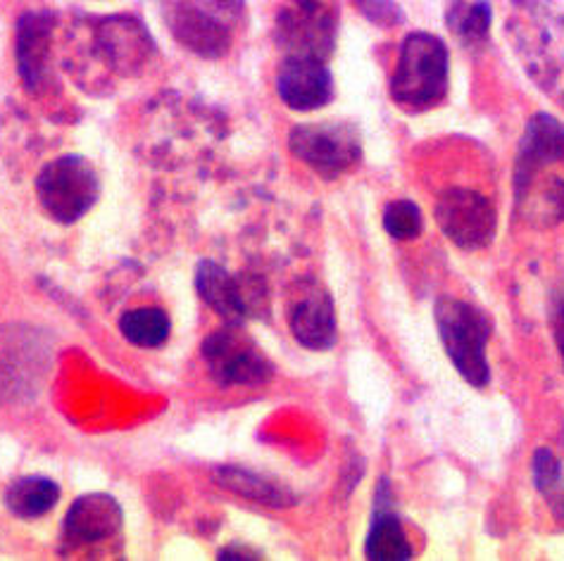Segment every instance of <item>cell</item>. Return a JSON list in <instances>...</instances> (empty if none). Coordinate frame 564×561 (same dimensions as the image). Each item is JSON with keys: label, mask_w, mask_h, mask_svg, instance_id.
<instances>
[{"label": "cell", "mask_w": 564, "mask_h": 561, "mask_svg": "<svg viewBox=\"0 0 564 561\" xmlns=\"http://www.w3.org/2000/svg\"><path fill=\"white\" fill-rule=\"evenodd\" d=\"M367 559L372 561H408L412 559V548L405 538V530L391 512H377L372 528L365 542Z\"/></svg>", "instance_id": "cell-14"}, {"label": "cell", "mask_w": 564, "mask_h": 561, "mask_svg": "<svg viewBox=\"0 0 564 561\" xmlns=\"http://www.w3.org/2000/svg\"><path fill=\"white\" fill-rule=\"evenodd\" d=\"M491 24V10L486 3H455L448 10V26L465 43L484 41Z\"/></svg>", "instance_id": "cell-18"}, {"label": "cell", "mask_w": 564, "mask_h": 561, "mask_svg": "<svg viewBox=\"0 0 564 561\" xmlns=\"http://www.w3.org/2000/svg\"><path fill=\"white\" fill-rule=\"evenodd\" d=\"M39 200L55 221L74 224L94 208L100 186L94 167L79 155L48 162L36 179Z\"/></svg>", "instance_id": "cell-3"}, {"label": "cell", "mask_w": 564, "mask_h": 561, "mask_svg": "<svg viewBox=\"0 0 564 561\" xmlns=\"http://www.w3.org/2000/svg\"><path fill=\"white\" fill-rule=\"evenodd\" d=\"M434 317L451 362L469 386L486 388L491 369L486 360V343L491 338V321L479 307L443 295L436 302Z\"/></svg>", "instance_id": "cell-2"}, {"label": "cell", "mask_w": 564, "mask_h": 561, "mask_svg": "<svg viewBox=\"0 0 564 561\" xmlns=\"http://www.w3.org/2000/svg\"><path fill=\"white\" fill-rule=\"evenodd\" d=\"M196 288L200 293V298L210 305L227 323L239 327V323L248 317L243 286L236 278H231L225 267H219L217 262L198 264Z\"/></svg>", "instance_id": "cell-11"}, {"label": "cell", "mask_w": 564, "mask_h": 561, "mask_svg": "<svg viewBox=\"0 0 564 561\" xmlns=\"http://www.w3.org/2000/svg\"><path fill=\"white\" fill-rule=\"evenodd\" d=\"M276 91L291 110L313 112L324 108L334 96L332 72L322 57L289 55L279 67Z\"/></svg>", "instance_id": "cell-7"}, {"label": "cell", "mask_w": 564, "mask_h": 561, "mask_svg": "<svg viewBox=\"0 0 564 561\" xmlns=\"http://www.w3.org/2000/svg\"><path fill=\"white\" fill-rule=\"evenodd\" d=\"M18 61L24 84L29 88H36L46 77L48 61V24L39 14H26L20 22Z\"/></svg>", "instance_id": "cell-12"}, {"label": "cell", "mask_w": 564, "mask_h": 561, "mask_svg": "<svg viewBox=\"0 0 564 561\" xmlns=\"http://www.w3.org/2000/svg\"><path fill=\"white\" fill-rule=\"evenodd\" d=\"M203 358L225 386H258L272 376V364L234 323L205 338Z\"/></svg>", "instance_id": "cell-5"}, {"label": "cell", "mask_w": 564, "mask_h": 561, "mask_svg": "<svg viewBox=\"0 0 564 561\" xmlns=\"http://www.w3.org/2000/svg\"><path fill=\"white\" fill-rule=\"evenodd\" d=\"M279 41L289 55H313L324 61L334 46L332 14L315 3H301V10L281 14Z\"/></svg>", "instance_id": "cell-8"}, {"label": "cell", "mask_w": 564, "mask_h": 561, "mask_svg": "<svg viewBox=\"0 0 564 561\" xmlns=\"http://www.w3.org/2000/svg\"><path fill=\"white\" fill-rule=\"evenodd\" d=\"M551 321H553V333L555 341L562 354V364H564V293H555L553 298V309H551Z\"/></svg>", "instance_id": "cell-20"}, {"label": "cell", "mask_w": 564, "mask_h": 561, "mask_svg": "<svg viewBox=\"0 0 564 561\" xmlns=\"http://www.w3.org/2000/svg\"><path fill=\"white\" fill-rule=\"evenodd\" d=\"M120 331L131 345L153 350L170 338V317L158 307L131 309L120 319Z\"/></svg>", "instance_id": "cell-15"}, {"label": "cell", "mask_w": 564, "mask_h": 561, "mask_svg": "<svg viewBox=\"0 0 564 561\" xmlns=\"http://www.w3.org/2000/svg\"><path fill=\"white\" fill-rule=\"evenodd\" d=\"M295 341L310 350H329L336 343V315L329 293L313 288L291 309Z\"/></svg>", "instance_id": "cell-9"}, {"label": "cell", "mask_w": 564, "mask_h": 561, "mask_svg": "<svg viewBox=\"0 0 564 561\" xmlns=\"http://www.w3.org/2000/svg\"><path fill=\"white\" fill-rule=\"evenodd\" d=\"M289 143L295 157L326 179L348 172L362 155L358 131L344 122L301 124L293 129Z\"/></svg>", "instance_id": "cell-4"}, {"label": "cell", "mask_w": 564, "mask_h": 561, "mask_svg": "<svg viewBox=\"0 0 564 561\" xmlns=\"http://www.w3.org/2000/svg\"><path fill=\"white\" fill-rule=\"evenodd\" d=\"M533 483H536L539 493L545 497L547 507L562 521L564 519V474L557 457L541 448L533 454Z\"/></svg>", "instance_id": "cell-17"}, {"label": "cell", "mask_w": 564, "mask_h": 561, "mask_svg": "<svg viewBox=\"0 0 564 561\" xmlns=\"http://www.w3.org/2000/svg\"><path fill=\"white\" fill-rule=\"evenodd\" d=\"M448 48L426 32H414L400 48L391 98L408 112H424L448 94Z\"/></svg>", "instance_id": "cell-1"}, {"label": "cell", "mask_w": 564, "mask_h": 561, "mask_svg": "<svg viewBox=\"0 0 564 561\" xmlns=\"http://www.w3.org/2000/svg\"><path fill=\"white\" fill-rule=\"evenodd\" d=\"M57 499H61L57 483L43 476L18 479L6 493L8 509L20 519H39L57 505Z\"/></svg>", "instance_id": "cell-13"}, {"label": "cell", "mask_w": 564, "mask_h": 561, "mask_svg": "<svg viewBox=\"0 0 564 561\" xmlns=\"http://www.w3.org/2000/svg\"><path fill=\"white\" fill-rule=\"evenodd\" d=\"M443 233L463 250H479L494 241L498 217L494 205L477 190L451 188L436 205Z\"/></svg>", "instance_id": "cell-6"}, {"label": "cell", "mask_w": 564, "mask_h": 561, "mask_svg": "<svg viewBox=\"0 0 564 561\" xmlns=\"http://www.w3.org/2000/svg\"><path fill=\"white\" fill-rule=\"evenodd\" d=\"M217 483L225 485L231 493L262 502V505L284 507L291 502V495L284 488H279L276 483L260 479L256 474H248V471L241 469H217Z\"/></svg>", "instance_id": "cell-16"}, {"label": "cell", "mask_w": 564, "mask_h": 561, "mask_svg": "<svg viewBox=\"0 0 564 561\" xmlns=\"http://www.w3.org/2000/svg\"><path fill=\"white\" fill-rule=\"evenodd\" d=\"M295 3H315V0H295Z\"/></svg>", "instance_id": "cell-21"}, {"label": "cell", "mask_w": 564, "mask_h": 561, "mask_svg": "<svg viewBox=\"0 0 564 561\" xmlns=\"http://www.w3.org/2000/svg\"><path fill=\"white\" fill-rule=\"evenodd\" d=\"M122 526V507L102 493L79 497L67 512V536L79 542H98L115 536Z\"/></svg>", "instance_id": "cell-10"}, {"label": "cell", "mask_w": 564, "mask_h": 561, "mask_svg": "<svg viewBox=\"0 0 564 561\" xmlns=\"http://www.w3.org/2000/svg\"><path fill=\"white\" fill-rule=\"evenodd\" d=\"M383 227L395 241H412L417 239L424 227L422 212L410 200H395L383 212Z\"/></svg>", "instance_id": "cell-19"}]
</instances>
